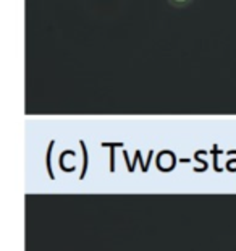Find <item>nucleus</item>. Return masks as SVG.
<instances>
[{
  "instance_id": "f257e3e1",
  "label": "nucleus",
  "mask_w": 236,
  "mask_h": 251,
  "mask_svg": "<svg viewBox=\"0 0 236 251\" xmlns=\"http://www.w3.org/2000/svg\"><path fill=\"white\" fill-rule=\"evenodd\" d=\"M53 143H55V141H52V143H50V146H49V151H47V170H49V177H50L52 180L55 178V177H53V172H52V165H50V152H52Z\"/></svg>"
},
{
  "instance_id": "f03ea898",
  "label": "nucleus",
  "mask_w": 236,
  "mask_h": 251,
  "mask_svg": "<svg viewBox=\"0 0 236 251\" xmlns=\"http://www.w3.org/2000/svg\"><path fill=\"white\" fill-rule=\"evenodd\" d=\"M168 2L173 7H188V5H191L192 0H168Z\"/></svg>"
},
{
  "instance_id": "7ed1b4c3",
  "label": "nucleus",
  "mask_w": 236,
  "mask_h": 251,
  "mask_svg": "<svg viewBox=\"0 0 236 251\" xmlns=\"http://www.w3.org/2000/svg\"><path fill=\"white\" fill-rule=\"evenodd\" d=\"M81 146H83V151H84V167H83V174H81V178H83L84 174H86V169H88V156H86V146H84L83 141H81Z\"/></svg>"
}]
</instances>
